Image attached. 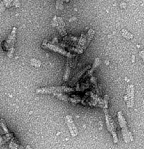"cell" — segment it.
I'll return each mask as SVG.
<instances>
[{
	"label": "cell",
	"instance_id": "cell-1",
	"mask_svg": "<svg viewBox=\"0 0 144 149\" xmlns=\"http://www.w3.org/2000/svg\"><path fill=\"white\" fill-rule=\"evenodd\" d=\"M94 34L95 31L92 29H90L86 34L82 33V34L81 35V36H80L79 41L77 47H76L75 49H74V50L75 51V52H77V53H82V52L87 49L88 45H90V42H91Z\"/></svg>",
	"mask_w": 144,
	"mask_h": 149
},
{
	"label": "cell",
	"instance_id": "cell-2",
	"mask_svg": "<svg viewBox=\"0 0 144 149\" xmlns=\"http://www.w3.org/2000/svg\"><path fill=\"white\" fill-rule=\"evenodd\" d=\"M16 33H17V28L13 27L11 33L7 37V40L3 44V49L7 52V55L8 58H13L15 52V42L16 39Z\"/></svg>",
	"mask_w": 144,
	"mask_h": 149
},
{
	"label": "cell",
	"instance_id": "cell-3",
	"mask_svg": "<svg viewBox=\"0 0 144 149\" xmlns=\"http://www.w3.org/2000/svg\"><path fill=\"white\" fill-rule=\"evenodd\" d=\"M77 91V89L71 87L60 86V87H47L38 88L36 90L37 94H59L61 93H69V92Z\"/></svg>",
	"mask_w": 144,
	"mask_h": 149
},
{
	"label": "cell",
	"instance_id": "cell-4",
	"mask_svg": "<svg viewBox=\"0 0 144 149\" xmlns=\"http://www.w3.org/2000/svg\"><path fill=\"white\" fill-rule=\"evenodd\" d=\"M118 121H119L120 127L122 128V133L123 136V139L125 143H129V142L133 141V137H132V132L128 130L127 126V122L122 114V111H119L117 113Z\"/></svg>",
	"mask_w": 144,
	"mask_h": 149
},
{
	"label": "cell",
	"instance_id": "cell-5",
	"mask_svg": "<svg viewBox=\"0 0 144 149\" xmlns=\"http://www.w3.org/2000/svg\"><path fill=\"white\" fill-rule=\"evenodd\" d=\"M104 109L105 119H106V126H107L108 130L111 133L112 137H113V143H117L118 138H117V135H116V127H115L114 122H113V119L111 118V116L109 115L108 109Z\"/></svg>",
	"mask_w": 144,
	"mask_h": 149
},
{
	"label": "cell",
	"instance_id": "cell-6",
	"mask_svg": "<svg viewBox=\"0 0 144 149\" xmlns=\"http://www.w3.org/2000/svg\"><path fill=\"white\" fill-rule=\"evenodd\" d=\"M42 47L45 48V49H50V50L54 51V52H58V53L61 54V55H64V56H66L67 58H71V59H72V58H74V57H75V58H76V57H77V55H72L71 53L67 52L66 51L64 50L63 49L61 48L60 47L57 46V45L48 43L47 41V40L44 41L43 44H42Z\"/></svg>",
	"mask_w": 144,
	"mask_h": 149
},
{
	"label": "cell",
	"instance_id": "cell-7",
	"mask_svg": "<svg viewBox=\"0 0 144 149\" xmlns=\"http://www.w3.org/2000/svg\"><path fill=\"white\" fill-rule=\"evenodd\" d=\"M134 97H135V86L134 84H129L127 88V94L124 99L128 108H132L134 106Z\"/></svg>",
	"mask_w": 144,
	"mask_h": 149
},
{
	"label": "cell",
	"instance_id": "cell-8",
	"mask_svg": "<svg viewBox=\"0 0 144 149\" xmlns=\"http://www.w3.org/2000/svg\"><path fill=\"white\" fill-rule=\"evenodd\" d=\"M51 24L52 26L56 28L59 33H61V36H65L67 35L66 31L65 30V23L61 17H57L55 16L54 18L52 19Z\"/></svg>",
	"mask_w": 144,
	"mask_h": 149
},
{
	"label": "cell",
	"instance_id": "cell-9",
	"mask_svg": "<svg viewBox=\"0 0 144 149\" xmlns=\"http://www.w3.org/2000/svg\"><path fill=\"white\" fill-rule=\"evenodd\" d=\"M65 121L66 122V125L68 126V129H69L70 132L71 134L72 137H76L78 135V130H77V127H76L75 124L74 123V120H73L72 117L70 115H67L65 117Z\"/></svg>",
	"mask_w": 144,
	"mask_h": 149
},
{
	"label": "cell",
	"instance_id": "cell-10",
	"mask_svg": "<svg viewBox=\"0 0 144 149\" xmlns=\"http://www.w3.org/2000/svg\"><path fill=\"white\" fill-rule=\"evenodd\" d=\"M77 58H76L74 61H73V60L71 59V58H67L66 67H65V71L63 77L64 81H68V78H69L70 74H71V70L73 68L75 67L76 63H77Z\"/></svg>",
	"mask_w": 144,
	"mask_h": 149
},
{
	"label": "cell",
	"instance_id": "cell-11",
	"mask_svg": "<svg viewBox=\"0 0 144 149\" xmlns=\"http://www.w3.org/2000/svg\"><path fill=\"white\" fill-rule=\"evenodd\" d=\"M90 68H91V65H87V66H86L85 68H82V69H81V71H79V72L77 73V74H76V75L74 76V77H73V79L71 80V81H70V82H69V85L71 86V87H73V86H74V85H75L76 83H77V81H78L79 80V79L81 78V76H82L83 74H84V73H85L86 71H87V70L90 69Z\"/></svg>",
	"mask_w": 144,
	"mask_h": 149
},
{
	"label": "cell",
	"instance_id": "cell-12",
	"mask_svg": "<svg viewBox=\"0 0 144 149\" xmlns=\"http://www.w3.org/2000/svg\"><path fill=\"white\" fill-rule=\"evenodd\" d=\"M100 62H101V61H100V59L99 58H97L95 59V61L94 63H93V66H92V68H90V69H89V71L87 72V74H86V76H84V77H92V75H93V72L95 71V68H97V66H98L99 65H100Z\"/></svg>",
	"mask_w": 144,
	"mask_h": 149
},
{
	"label": "cell",
	"instance_id": "cell-13",
	"mask_svg": "<svg viewBox=\"0 0 144 149\" xmlns=\"http://www.w3.org/2000/svg\"><path fill=\"white\" fill-rule=\"evenodd\" d=\"M13 138H14V135H13V133H8L7 135H4V136L0 137V146H1L3 144L7 143L10 140H11Z\"/></svg>",
	"mask_w": 144,
	"mask_h": 149
},
{
	"label": "cell",
	"instance_id": "cell-14",
	"mask_svg": "<svg viewBox=\"0 0 144 149\" xmlns=\"http://www.w3.org/2000/svg\"><path fill=\"white\" fill-rule=\"evenodd\" d=\"M122 36H123L125 39H127V40H130V39H132V38H133V36H132V33H131L130 32L128 31L125 29H122Z\"/></svg>",
	"mask_w": 144,
	"mask_h": 149
},
{
	"label": "cell",
	"instance_id": "cell-15",
	"mask_svg": "<svg viewBox=\"0 0 144 149\" xmlns=\"http://www.w3.org/2000/svg\"><path fill=\"white\" fill-rule=\"evenodd\" d=\"M9 146H10V149H19L18 144H17V141H15V139L14 138H13L11 139V141H10Z\"/></svg>",
	"mask_w": 144,
	"mask_h": 149
},
{
	"label": "cell",
	"instance_id": "cell-16",
	"mask_svg": "<svg viewBox=\"0 0 144 149\" xmlns=\"http://www.w3.org/2000/svg\"><path fill=\"white\" fill-rule=\"evenodd\" d=\"M30 63L32 65H33L35 67H40L41 65H42L41 61L39 60L36 59V58H31L30 61Z\"/></svg>",
	"mask_w": 144,
	"mask_h": 149
},
{
	"label": "cell",
	"instance_id": "cell-17",
	"mask_svg": "<svg viewBox=\"0 0 144 149\" xmlns=\"http://www.w3.org/2000/svg\"><path fill=\"white\" fill-rule=\"evenodd\" d=\"M0 126L1 127L3 131H4V132L6 134V135L8 133H10V132H9V130H8V128H7V127L6 126L5 122H4V120L3 119H0Z\"/></svg>",
	"mask_w": 144,
	"mask_h": 149
},
{
	"label": "cell",
	"instance_id": "cell-18",
	"mask_svg": "<svg viewBox=\"0 0 144 149\" xmlns=\"http://www.w3.org/2000/svg\"><path fill=\"white\" fill-rule=\"evenodd\" d=\"M4 2V5H5V7H10L13 6V1L11 0H4L2 1Z\"/></svg>",
	"mask_w": 144,
	"mask_h": 149
},
{
	"label": "cell",
	"instance_id": "cell-19",
	"mask_svg": "<svg viewBox=\"0 0 144 149\" xmlns=\"http://www.w3.org/2000/svg\"><path fill=\"white\" fill-rule=\"evenodd\" d=\"M5 9H6V7H5V5H4V2H3V1H1V2L0 3V14H1V13H2L3 12H4Z\"/></svg>",
	"mask_w": 144,
	"mask_h": 149
},
{
	"label": "cell",
	"instance_id": "cell-20",
	"mask_svg": "<svg viewBox=\"0 0 144 149\" xmlns=\"http://www.w3.org/2000/svg\"><path fill=\"white\" fill-rule=\"evenodd\" d=\"M13 6H15L17 7H20V3L19 1H13Z\"/></svg>",
	"mask_w": 144,
	"mask_h": 149
},
{
	"label": "cell",
	"instance_id": "cell-21",
	"mask_svg": "<svg viewBox=\"0 0 144 149\" xmlns=\"http://www.w3.org/2000/svg\"><path fill=\"white\" fill-rule=\"evenodd\" d=\"M139 55H140V57L142 58V60L143 61V62H144V51L142 50V51H141V52H139Z\"/></svg>",
	"mask_w": 144,
	"mask_h": 149
},
{
	"label": "cell",
	"instance_id": "cell-22",
	"mask_svg": "<svg viewBox=\"0 0 144 149\" xmlns=\"http://www.w3.org/2000/svg\"><path fill=\"white\" fill-rule=\"evenodd\" d=\"M132 62L135 63V55H132Z\"/></svg>",
	"mask_w": 144,
	"mask_h": 149
},
{
	"label": "cell",
	"instance_id": "cell-23",
	"mask_svg": "<svg viewBox=\"0 0 144 149\" xmlns=\"http://www.w3.org/2000/svg\"><path fill=\"white\" fill-rule=\"evenodd\" d=\"M26 149H33L31 148V146H29V145H27V146L26 147Z\"/></svg>",
	"mask_w": 144,
	"mask_h": 149
}]
</instances>
